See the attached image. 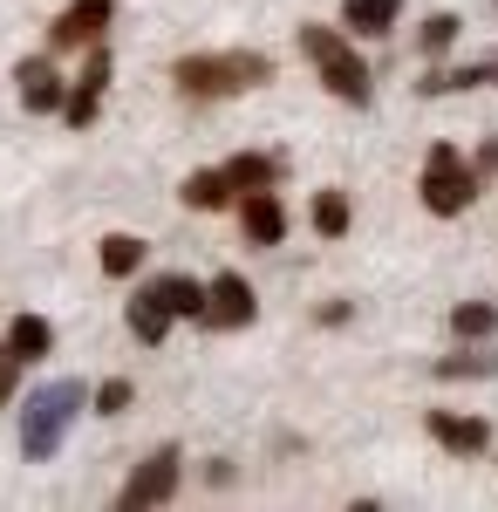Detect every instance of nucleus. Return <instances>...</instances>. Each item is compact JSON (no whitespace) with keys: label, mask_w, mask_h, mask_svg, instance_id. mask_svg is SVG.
<instances>
[{"label":"nucleus","mask_w":498,"mask_h":512,"mask_svg":"<svg viewBox=\"0 0 498 512\" xmlns=\"http://www.w3.org/2000/svg\"><path fill=\"white\" fill-rule=\"evenodd\" d=\"M171 82H178V96H198V103H212V96H239V89L273 82V55H260V48H232V55H185V62L171 69Z\"/></svg>","instance_id":"obj_1"},{"label":"nucleus","mask_w":498,"mask_h":512,"mask_svg":"<svg viewBox=\"0 0 498 512\" xmlns=\"http://www.w3.org/2000/svg\"><path fill=\"white\" fill-rule=\"evenodd\" d=\"M82 403H89V390L82 383H41L28 403H21V451L28 458H55L62 451V437H69V424L82 417Z\"/></svg>","instance_id":"obj_2"},{"label":"nucleus","mask_w":498,"mask_h":512,"mask_svg":"<svg viewBox=\"0 0 498 512\" xmlns=\"http://www.w3.org/2000/svg\"><path fill=\"white\" fill-rule=\"evenodd\" d=\"M301 55L314 62V69H321V82H328V89H335L342 103H369L376 76L362 69V55L348 48L342 28H314V21H307V28H301Z\"/></svg>","instance_id":"obj_3"},{"label":"nucleus","mask_w":498,"mask_h":512,"mask_svg":"<svg viewBox=\"0 0 498 512\" xmlns=\"http://www.w3.org/2000/svg\"><path fill=\"white\" fill-rule=\"evenodd\" d=\"M423 205L437 212V219H458L464 205L478 198V164L464 158L458 144H430V158H423Z\"/></svg>","instance_id":"obj_4"},{"label":"nucleus","mask_w":498,"mask_h":512,"mask_svg":"<svg viewBox=\"0 0 498 512\" xmlns=\"http://www.w3.org/2000/svg\"><path fill=\"white\" fill-rule=\"evenodd\" d=\"M178 472H185V458H178V444H164V451H151L137 472H130V485H123V499L116 506L123 512H144V506H164L171 492H178Z\"/></svg>","instance_id":"obj_5"},{"label":"nucleus","mask_w":498,"mask_h":512,"mask_svg":"<svg viewBox=\"0 0 498 512\" xmlns=\"http://www.w3.org/2000/svg\"><path fill=\"white\" fill-rule=\"evenodd\" d=\"M253 308H260V301H253V287H246L239 274H219L212 287H205V328H246Z\"/></svg>","instance_id":"obj_6"},{"label":"nucleus","mask_w":498,"mask_h":512,"mask_svg":"<svg viewBox=\"0 0 498 512\" xmlns=\"http://www.w3.org/2000/svg\"><path fill=\"white\" fill-rule=\"evenodd\" d=\"M103 89H110V55L96 48V55H89V69H82V82L69 89V103H62L69 130H89V123H96V110H103Z\"/></svg>","instance_id":"obj_7"},{"label":"nucleus","mask_w":498,"mask_h":512,"mask_svg":"<svg viewBox=\"0 0 498 512\" xmlns=\"http://www.w3.org/2000/svg\"><path fill=\"white\" fill-rule=\"evenodd\" d=\"M430 437L451 451V458H478L492 444V424L485 417H458V410H430Z\"/></svg>","instance_id":"obj_8"},{"label":"nucleus","mask_w":498,"mask_h":512,"mask_svg":"<svg viewBox=\"0 0 498 512\" xmlns=\"http://www.w3.org/2000/svg\"><path fill=\"white\" fill-rule=\"evenodd\" d=\"M110 14H116V0H76V7L55 21V48H89V41L110 28Z\"/></svg>","instance_id":"obj_9"},{"label":"nucleus","mask_w":498,"mask_h":512,"mask_svg":"<svg viewBox=\"0 0 498 512\" xmlns=\"http://www.w3.org/2000/svg\"><path fill=\"white\" fill-rule=\"evenodd\" d=\"M123 321H130V335H137V342H164V335H171V308H164V294H157L151 280H144V287H137V294H130V308H123Z\"/></svg>","instance_id":"obj_10"},{"label":"nucleus","mask_w":498,"mask_h":512,"mask_svg":"<svg viewBox=\"0 0 498 512\" xmlns=\"http://www.w3.org/2000/svg\"><path fill=\"white\" fill-rule=\"evenodd\" d=\"M14 82H21V103H28V110H62V103H69V89H62V76H55V69H48V62H35V55H28V62H21V69H14Z\"/></svg>","instance_id":"obj_11"},{"label":"nucleus","mask_w":498,"mask_h":512,"mask_svg":"<svg viewBox=\"0 0 498 512\" xmlns=\"http://www.w3.org/2000/svg\"><path fill=\"white\" fill-rule=\"evenodd\" d=\"M239 226H246V239H253V246H280V233H287V212H280V198H273V192H246Z\"/></svg>","instance_id":"obj_12"},{"label":"nucleus","mask_w":498,"mask_h":512,"mask_svg":"<svg viewBox=\"0 0 498 512\" xmlns=\"http://www.w3.org/2000/svg\"><path fill=\"white\" fill-rule=\"evenodd\" d=\"M492 82L498 89V62H464V69H430V76L417 82L423 96H458V89H485Z\"/></svg>","instance_id":"obj_13"},{"label":"nucleus","mask_w":498,"mask_h":512,"mask_svg":"<svg viewBox=\"0 0 498 512\" xmlns=\"http://www.w3.org/2000/svg\"><path fill=\"white\" fill-rule=\"evenodd\" d=\"M226 185L232 192H273V185H280V158H267V151H239V158L226 164Z\"/></svg>","instance_id":"obj_14"},{"label":"nucleus","mask_w":498,"mask_h":512,"mask_svg":"<svg viewBox=\"0 0 498 512\" xmlns=\"http://www.w3.org/2000/svg\"><path fill=\"white\" fill-rule=\"evenodd\" d=\"M151 287L164 294V308H171L178 321H205V287H198L192 274H157Z\"/></svg>","instance_id":"obj_15"},{"label":"nucleus","mask_w":498,"mask_h":512,"mask_svg":"<svg viewBox=\"0 0 498 512\" xmlns=\"http://www.w3.org/2000/svg\"><path fill=\"white\" fill-rule=\"evenodd\" d=\"M396 14H403V0H348L342 7V21L355 28V35H389Z\"/></svg>","instance_id":"obj_16"},{"label":"nucleus","mask_w":498,"mask_h":512,"mask_svg":"<svg viewBox=\"0 0 498 512\" xmlns=\"http://www.w3.org/2000/svg\"><path fill=\"white\" fill-rule=\"evenodd\" d=\"M7 349L21 355V362H35V355L55 349V328H48L41 315H14V321H7Z\"/></svg>","instance_id":"obj_17"},{"label":"nucleus","mask_w":498,"mask_h":512,"mask_svg":"<svg viewBox=\"0 0 498 512\" xmlns=\"http://www.w3.org/2000/svg\"><path fill=\"white\" fill-rule=\"evenodd\" d=\"M178 198H185L192 212H219V205L232 198V185H226V164H219V171H192V178L178 185Z\"/></svg>","instance_id":"obj_18"},{"label":"nucleus","mask_w":498,"mask_h":512,"mask_svg":"<svg viewBox=\"0 0 498 512\" xmlns=\"http://www.w3.org/2000/svg\"><path fill=\"white\" fill-rule=\"evenodd\" d=\"M137 267H144V239H137V233H110V239H103V274L130 280Z\"/></svg>","instance_id":"obj_19"},{"label":"nucleus","mask_w":498,"mask_h":512,"mask_svg":"<svg viewBox=\"0 0 498 512\" xmlns=\"http://www.w3.org/2000/svg\"><path fill=\"white\" fill-rule=\"evenodd\" d=\"M314 233H321V239H342L348 233V198L342 192H321V198H314Z\"/></svg>","instance_id":"obj_20"},{"label":"nucleus","mask_w":498,"mask_h":512,"mask_svg":"<svg viewBox=\"0 0 498 512\" xmlns=\"http://www.w3.org/2000/svg\"><path fill=\"white\" fill-rule=\"evenodd\" d=\"M451 328H458V335H492L498 308L492 301H458V308H451Z\"/></svg>","instance_id":"obj_21"},{"label":"nucleus","mask_w":498,"mask_h":512,"mask_svg":"<svg viewBox=\"0 0 498 512\" xmlns=\"http://www.w3.org/2000/svg\"><path fill=\"white\" fill-rule=\"evenodd\" d=\"M458 14H430V21H423V35H417V48L423 55H444V48H451V41H458Z\"/></svg>","instance_id":"obj_22"},{"label":"nucleus","mask_w":498,"mask_h":512,"mask_svg":"<svg viewBox=\"0 0 498 512\" xmlns=\"http://www.w3.org/2000/svg\"><path fill=\"white\" fill-rule=\"evenodd\" d=\"M498 369V355H444V362H437V376H444V383H464V376H492Z\"/></svg>","instance_id":"obj_23"},{"label":"nucleus","mask_w":498,"mask_h":512,"mask_svg":"<svg viewBox=\"0 0 498 512\" xmlns=\"http://www.w3.org/2000/svg\"><path fill=\"white\" fill-rule=\"evenodd\" d=\"M123 410H130V383H123V376H110V383L96 390V417H123Z\"/></svg>","instance_id":"obj_24"},{"label":"nucleus","mask_w":498,"mask_h":512,"mask_svg":"<svg viewBox=\"0 0 498 512\" xmlns=\"http://www.w3.org/2000/svg\"><path fill=\"white\" fill-rule=\"evenodd\" d=\"M14 383H21V355H14L7 342H0V403L14 396Z\"/></svg>","instance_id":"obj_25"},{"label":"nucleus","mask_w":498,"mask_h":512,"mask_svg":"<svg viewBox=\"0 0 498 512\" xmlns=\"http://www.w3.org/2000/svg\"><path fill=\"white\" fill-rule=\"evenodd\" d=\"M478 164H485V171H498V144H485V158H478Z\"/></svg>","instance_id":"obj_26"}]
</instances>
